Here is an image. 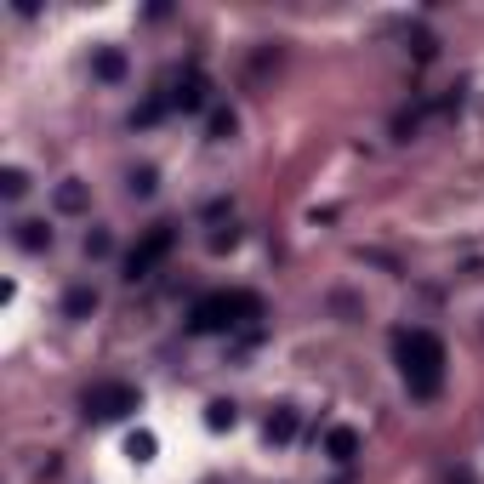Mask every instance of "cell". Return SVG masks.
Instances as JSON below:
<instances>
[{"label":"cell","mask_w":484,"mask_h":484,"mask_svg":"<svg viewBox=\"0 0 484 484\" xmlns=\"http://www.w3.org/2000/svg\"><path fill=\"white\" fill-rule=\"evenodd\" d=\"M394 353H399V370H404V387L416 399H433L445 387V342L433 331H399L394 336Z\"/></svg>","instance_id":"6da1fadb"},{"label":"cell","mask_w":484,"mask_h":484,"mask_svg":"<svg viewBox=\"0 0 484 484\" xmlns=\"http://www.w3.org/2000/svg\"><path fill=\"white\" fill-rule=\"evenodd\" d=\"M240 319H262V302L251 291H217V296H200L194 302L189 331L194 336H217V331H234Z\"/></svg>","instance_id":"7a4b0ae2"},{"label":"cell","mask_w":484,"mask_h":484,"mask_svg":"<svg viewBox=\"0 0 484 484\" xmlns=\"http://www.w3.org/2000/svg\"><path fill=\"white\" fill-rule=\"evenodd\" d=\"M137 404H143V394H137L132 382H98L86 394V416H98V421H120V416H132Z\"/></svg>","instance_id":"3957f363"},{"label":"cell","mask_w":484,"mask_h":484,"mask_svg":"<svg viewBox=\"0 0 484 484\" xmlns=\"http://www.w3.org/2000/svg\"><path fill=\"white\" fill-rule=\"evenodd\" d=\"M171 245H177V228H171V223L149 228V240H143V245H137V251L126 257V279H132V285H137V279H149V274H154V262H160V257L171 251Z\"/></svg>","instance_id":"277c9868"},{"label":"cell","mask_w":484,"mask_h":484,"mask_svg":"<svg viewBox=\"0 0 484 484\" xmlns=\"http://www.w3.org/2000/svg\"><path fill=\"white\" fill-rule=\"evenodd\" d=\"M91 74H98L103 86H120L132 74V64H126V52H120V46H98V52H91Z\"/></svg>","instance_id":"5b68a950"},{"label":"cell","mask_w":484,"mask_h":484,"mask_svg":"<svg viewBox=\"0 0 484 484\" xmlns=\"http://www.w3.org/2000/svg\"><path fill=\"white\" fill-rule=\"evenodd\" d=\"M52 206L64 211V217H81L91 206V189H86L81 177H69V183H57V189H52Z\"/></svg>","instance_id":"8992f818"},{"label":"cell","mask_w":484,"mask_h":484,"mask_svg":"<svg viewBox=\"0 0 484 484\" xmlns=\"http://www.w3.org/2000/svg\"><path fill=\"white\" fill-rule=\"evenodd\" d=\"M262 433H268V445H291L296 439V411L291 404H274L268 421H262Z\"/></svg>","instance_id":"52a82bcc"},{"label":"cell","mask_w":484,"mask_h":484,"mask_svg":"<svg viewBox=\"0 0 484 484\" xmlns=\"http://www.w3.org/2000/svg\"><path fill=\"white\" fill-rule=\"evenodd\" d=\"M206 428L211 433H234V428H240V404H234V399H211L206 404Z\"/></svg>","instance_id":"ba28073f"},{"label":"cell","mask_w":484,"mask_h":484,"mask_svg":"<svg viewBox=\"0 0 484 484\" xmlns=\"http://www.w3.org/2000/svg\"><path fill=\"white\" fill-rule=\"evenodd\" d=\"M325 456H331V462H353L359 456V433L353 428H331V433H325Z\"/></svg>","instance_id":"9c48e42d"},{"label":"cell","mask_w":484,"mask_h":484,"mask_svg":"<svg viewBox=\"0 0 484 484\" xmlns=\"http://www.w3.org/2000/svg\"><path fill=\"white\" fill-rule=\"evenodd\" d=\"M206 91H211V86L200 81V74H189V81H183L177 91H171V103H177L183 115H194V108H206Z\"/></svg>","instance_id":"30bf717a"},{"label":"cell","mask_w":484,"mask_h":484,"mask_svg":"<svg viewBox=\"0 0 484 484\" xmlns=\"http://www.w3.org/2000/svg\"><path fill=\"white\" fill-rule=\"evenodd\" d=\"M98 314V291L91 285H74L69 296H64V319H91Z\"/></svg>","instance_id":"8fae6325"},{"label":"cell","mask_w":484,"mask_h":484,"mask_svg":"<svg viewBox=\"0 0 484 484\" xmlns=\"http://www.w3.org/2000/svg\"><path fill=\"white\" fill-rule=\"evenodd\" d=\"M12 240H18L23 251H52V228H46V223H18V228H12Z\"/></svg>","instance_id":"7c38bea8"},{"label":"cell","mask_w":484,"mask_h":484,"mask_svg":"<svg viewBox=\"0 0 484 484\" xmlns=\"http://www.w3.org/2000/svg\"><path fill=\"white\" fill-rule=\"evenodd\" d=\"M126 189H132V200H154V189H160V171H154V166H137L132 177H126Z\"/></svg>","instance_id":"4fadbf2b"},{"label":"cell","mask_w":484,"mask_h":484,"mask_svg":"<svg viewBox=\"0 0 484 484\" xmlns=\"http://www.w3.org/2000/svg\"><path fill=\"white\" fill-rule=\"evenodd\" d=\"M206 132H211V143H228L234 132H240V120H234V108H211V120H206Z\"/></svg>","instance_id":"5bb4252c"},{"label":"cell","mask_w":484,"mask_h":484,"mask_svg":"<svg viewBox=\"0 0 484 484\" xmlns=\"http://www.w3.org/2000/svg\"><path fill=\"white\" fill-rule=\"evenodd\" d=\"M154 450H160V439H154L149 428H137L132 439H126V456H132V462H154Z\"/></svg>","instance_id":"9a60e30c"},{"label":"cell","mask_w":484,"mask_h":484,"mask_svg":"<svg viewBox=\"0 0 484 484\" xmlns=\"http://www.w3.org/2000/svg\"><path fill=\"white\" fill-rule=\"evenodd\" d=\"M0 194H6V200H23V194H29V171H23V166H6V171H0Z\"/></svg>","instance_id":"2e32d148"},{"label":"cell","mask_w":484,"mask_h":484,"mask_svg":"<svg viewBox=\"0 0 484 484\" xmlns=\"http://www.w3.org/2000/svg\"><path fill=\"white\" fill-rule=\"evenodd\" d=\"M115 251V240H108V228H91L86 234V257H108Z\"/></svg>","instance_id":"e0dca14e"},{"label":"cell","mask_w":484,"mask_h":484,"mask_svg":"<svg viewBox=\"0 0 484 484\" xmlns=\"http://www.w3.org/2000/svg\"><path fill=\"white\" fill-rule=\"evenodd\" d=\"M166 103H171V98H149L143 108H137V126H154V120L166 115Z\"/></svg>","instance_id":"ac0fdd59"},{"label":"cell","mask_w":484,"mask_h":484,"mask_svg":"<svg viewBox=\"0 0 484 484\" xmlns=\"http://www.w3.org/2000/svg\"><path fill=\"white\" fill-rule=\"evenodd\" d=\"M234 245H240V228H223V234H211V257L234 251Z\"/></svg>","instance_id":"d6986e66"},{"label":"cell","mask_w":484,"mask_h":484,"mask_svg":"<svg viewBox=\"0 0 484 484\" xmlns=\"http://www.w3.org/2000/svg\"><path fill=\"white\" fill-rule=\"evenodd\" d=\"M411 46H416V57H433V52H439V40H433V35H421V29L411 35Z\"/></svg>","instance_id":"ffe728a7"},{"label":"cell","mask_w":484,"mask_h":484,"mask_svg":"<svg viewBox=\"0 0 484 484\" xmlns=\"http://www.w3.org/2000/svg\"><path fill=\"white\" fill-rule=\"evenodd\" d=\"M450 484H473V473H467V467H456V473H450Z\"/></svg>","instance_id":"44dd1931"}]
</instances>
